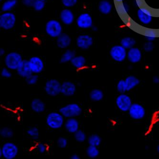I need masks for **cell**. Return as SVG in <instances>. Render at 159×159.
Instances as JSON below:
<instances>
[{
  "label": "cell",
  "instance_id": "6da1fadb",
  "mask_svg": "<svg viewBox=\"0 0 159 159\" xmlns=\"http://www.w3.org/2000/svg\"><path fill=\"white\" fill-rule=\"evenodd\" d=\"M65 118L59 111L51 112L46 117V124L51 129H60L64 125Z\"/></svg>",
  "mask_w": 159,
  "mask_h": 159
},
{
  "label": "cell",
  "instance_id": "7a4b0ae2",
  "mask_svg": "<svg viewBox=\"0 0 159 159\" xmlns=\"http://www.w3.org/2000/svg\"><path fill=\"white\" fill-rule=\"evenodd\" d=\"M82 111V109L80 105L76 103L67 104L60 107L59 110V112L66 119L77 118L80 116Z\"/></svg>",
  "mask_w": 159,
  "mask_h": 159
},
{
  "label": "cell",
  "instance_id": "3957f363",
  "mask_svg": "<svg viewBox=\"0 0 159 159\" xmlns=\"http://www.w3.org/2000/svg\"><path fill=\"white\" fill-rule=\"evenodd\" d=\"M63 30L62 23L57 19H50L47 22L45 25L46 33L54 39H57L63 33Z\"/></svg>",
  "mask_w": 159,
  "mask_h": 159
},
{
  "label": "cell",
  "instance_id": "277c9868",
  "mask_svg": "<svg viewBox=\"0 0 159 159\" xmlns=\"http://www.w3.org/2000/svg\"><path fill=\"white\" fill-rule=\"evenodd\" d=\"M23 60L22 55L20 53L17 52H10L4 57V65L5 67L11 70L16 71Z\"/></svg>",
  "mask_w": 159,
  "mask_h": 159
},
{
  "label": "cell",
  "instance_id": "5b68a950",
  "mask_svg": "<svg viewBox=\"0 0 159 159\" xmlns=\"http://www.w3.org/2000/svg\"><path fill=\"white\" fill-rule=\"evenodd\" d=\"M16 22V15L11 12H3L0 16V27L4 30H10L15 27Z\"/></svg>",
  "mask_w": 159,
  "mask_h": 159
},
{
  "label": "cell",
  "instance_id": "8992f818",
  "mask_svg": "<svg viewBox=\"0 0 159 159\" xmlns=\"http://www.w3.org/2000/svg\"><path fill=\"white\" fill-rule=\"evenodd\" d=\"M61 83L58 80L52 79L47 81L44 86V90L50 97H55L61 94Z\"/></svg>",
  "mask_w": 159,
  "mask_h": 159
},
{
  "label": "cell",
  "instance_id": "52a82bcc",
  "mask_svg": "<svg viewBox=\"0 0 159 159\" xmlns=\"http://www.w3.org/2000/svg\"><path fill=\"white\" fill-rule=\"evenodd\" d=\"M2 158L5 159H14L17 156L19 148L15 143L7 142L4 143L1 147Z\"/></svg>",
  "mask_w": 159,
  "mask_h": 159
},
{
  "label": "cell",
  "instance_id": "ba28073f",
  "mask_svg": "<svg viewBox=\"0 0 159 159\" xmlns=\"http://www.w3.org/2000/svg\"><path fill=\"white\" fill-rule=\"evenodd\" d=\"M115 103L120 111L126 112H128L133 102L129 95L126 93H121L116 98Z\"/></svg>",
  "mask_w": 159,
  "mask_h": 159
},
{
  "label": "cell",
  "instance_id": "9c48e42d",
  "mask_svg": "<svg viewBox=\"0 0 159 159\" xmlns=\"http://www.w3.org/2000/svg\"><path fill=\"white\" fill-rule=\"evenodd\" d=\"M110 55L115 62H122L127 58V49L121 45H115L110 49Z\"/></svg>",
  "mask_w": 159,
  "mask_h": 159
},
{
  "label": "cell",
  "instance_id": "30bf717a",
  "mask_svg": "<svg viewBox=\"0 0 159 159\" xmlns=\"http://www.w3.org/2000/svg\"><path fill=\"white\" fill-rule=\"evenodd\" d=\"M128 113L131 119L139 120L144 118L146 115V110L141 104L133 103L129 110Z\"/></svg>",
  "mask_w": 159,
  "mask_h": 159
},
{
  "label": "cell",
  "instance_id": "8fae6325",
  "mask_svg": "<svg viewBox=\"0 0 159 159\" xmlns=\"http://www.w3.org/2000/svg\"><path fill=\"white\" fill-rule=\"evenodd\" d=\"M75 23L77 26L80 29H89L93 25V18L89 13L83 12L78 16Z\"/></svg>",
  "mask_w": 159,
  "mask_h": 159
},
{
  "label": "cell",
  "instance_id": "7c38bea8",
  "mask_svg": "<svg viewBox=\"0 0 159 159\" xmlns=\"http://www.w3.org/2000/svg\"><path fill=\"white\" fill-rule=\"evenodd\" d=\"M28 60L33 73L39 75L43 71L44 69V63L40 57L33 56Z\"/></svg>",
  "mask_w": 159,
  "mask_h": 159
},
{
  "label": "cell",
  "instance_id": "4fadbf2b",
  "mask_svg": "<svg viewBox=\"0 0 159 159\" xmlns=\"http://www.w3.org/2000/svg\"><path fill=\"white\" fill-rule=\"evenodd\" d=\"M93 37L89 34H80L76 39L77 47L83 50L89 49L93 45Z\"/></svg>",
  "mask_w": 159,
  "mask_h": 159
},
{
  "label": "cell",
  "instance_id": "5bb4252c",
  "mask_svg": "<svg viewBox=\"0 0 159 159\" xmlns=\"http://www.w3.org/2000/svg\"><path fill=\"white\" fill-rule=\"evenodd\" d=\"M77 91V87L74 83L70 81H65L61 83V94L64 96H73Z\"/></svg>",
  "mask_w": 159,
  "mask_h": 159
},
{
  "label": "cell",
  "instance_id": "9a60e30c",
  "mask_svg": "<svg viewBox=\"0 0 159 159\" xmlns=\"http://www.w3.org/2000/svg\"><path fill=\"white\" fill-rule=\"evenodd\" d=\"M60 21L62 24L66 25H70L74 22L75 16L74 12L70 8L63 9L59 14Z\"/></svg>",
  "mask_w": 159,
  "mask_h": 159
},
{
  "label": "cell",
  "instance_id": "2e32d148",
  "mask_svg": "<svg viewBox=\"0 0 159 159\" xmlns=\"http://www.w3.org/2000/svg\"><path fill=\"white\" fill-rule=\"evenodd\" d=\"M137 17L139 21L143 25H149L152 20V15L148 9L140 8L137 11Z\"/></svg>",
  "mask_w": 159,
  "mask_h": 159
},
{
  "label": "cell",
  "instance_id": "e0dca14e",
  "mask_svg": "<svg viewBox=\"0 0 159 159\" xmlns=\"http://www.w3.org/2000/svg\"><path fill=\"white\" fill-rule=\"evenodd\" d=\"M127 58L132 64L139 63L142 60V51L138 48L133 47L127 51Z\"/></svg>",
  "mask_w": 159,
  "mask_h": 159
},
{
  "label": "cell",
  "instance_id": "ac0fdd59",
  "mask_svg": "<svg viewBox=\"0 0 159 159\" xmlns=\"http://www.w3.org/2000/svg\"><path fill=\"white\" fill-rule=\"evenodd\" d=\"M72 39L70 36L66 33L61 34L56 39L57 47L61 49H66L69 48L71 44Z\"/></svg>",
  "mask_w": 159,
  "mask_h": 159
},
{
  "label": "cell",
  "instance_id": "d6986e66",
  "mask_svg": "<svg viewBox=\"0 0 159 159\" xmlns=\"http://www.w3.org/2000/svg\"><path fill=\"white\" fill-rule=\"evenodd\" d=\"M64 126L67 132L74 134L80 129V122L76 118H68L66 120Z\"/></svg>",
  "mask_w": 159,
  "mask_h": 159
},
{
  "label": "cell",
  "instance_id": "ffe728a7",
  "mask_svg": "<svg viewBox=\"0 0 159 159\" xmlns=\"http://www.w3.org/2000/svg\"><path fill=\"white\" fill-rule=\"evenodd\" d=\"M17 74L21 78H25L33 73L30 66L28 60L23 59L16 70Z\"/></svg>",
  "mask_w": 159,
  "mask_h": 159
},
{
  "label": "cell",
  "instance_id": "44dd1931",
  "mask_svg": "<svg viewBox=\"0 0 159 159\" xmlns=\"http://www.w3.org/2000/svg\"><path fill=\"white\" fill-rule=\"evenodd\" d=\"M31 110L36 113L43 112L46 109L45 103L40 98H34L31 101L30 104Z\"/></svg>",
  "mask_w": 159,
  "mask_h": 159
},
{
  "label": "cell",
  "instance_id": "7402d4cb",
  "mask_svg": "<svg viewBox=\"0 0 159 159\" xmlns=\"http://www.w3.org/2000/svg\"><path fill=\"white\" fill-rule=\"evenodd\" d=\"M127 92L136 88L140 84V80L135 75H129L125 79Z\"/></svg>",
  "mask_w": 159,
  "mask_h": 159
},
{
  "label": "cell",
  "instance_id": "603a6c76",
  "mask_svg": "<svg viewBox=\"0 0 159 159\" xmlns=\"http://www.w3.org/2000/svg\"><path fill=\"white\" fill-rule=\"evenodd\" d=\"M71 64L76 69L84 68L86 65L87 60L84 56L82 55L75 56L70 62Z\"/></svg>",
  "mask_w": 159,
  "mask_h": 159
},
{
  "label": "cell",
  "instance_id": "cb8c5ba5",
  "mask_svg": "<svg viewBox=\"0 0 159 159\" xmlns=\"http://www.w3.org/2000/svg\"><path fill=\"white\" fill-rule=\"evenodd\" d=\"M98 9L103 15H109L112 9V5L107 0H102L98 3Z\"/></svg>",
  "mask_w": 159,
  "mask_h": 159
},
{
  "label": "cell",
  "instance_id": "d4e9b609",
  "mask_svg": "<svg viewBox=\"0 0 159 159\" xmlns=\"http://www.w3.org/2000/svg\"><path fill=\"white\" fill-rule=\"evenodd\" d=\"M75 56L76 55L75 51L71 49H66L62 54L59 60V62L61 64H66L70 62Z\"/></svg>",
  "mask_w": 159,
  "mask_h": 159
},
{
  "label": "cell",
  "instance_id": "484cf974",
  "mask_svg": "<svg viewBox=\"0 0 159 159\" xmlns=\"http://www.w3.org/2000/svg\"><path fill=\"white\" fill-rule=\"evenodd\" d=\"M104 94L103 91L99 89H94L89 93V98L94 102H99L103 99Z\"/></svg>",
  "mask_w": 159,
  "mask_h": 159
},
{
  "label": "cell",
  "instance_id": "4316f807",
  "mask_svg": "<svg viewBox=\"0 0 159 159\" xmlns=\"http://www.w3.org/2000/svg\"><path fill=\"white\" fill-rule=\"evenodd\" d=\"M17 3L18 0H5L2 4L1 11L2 12L11 11Z\"/></svg>",
  "mask_w": 159,
  "mask_h": 159
},
{
  "label": "cell",
  "instance_id": "83f0119b",
  "mask_svg": "<svg viewBox=\"0 0 159 159\" xmlns=\"http://www.w3.org/2000/svg\"><path fill=\"white\" fill-rule=\"evenodd\" d=\"M86 155L90 159H95L99 156V151L98 147L89 145L86 150Z\"/></svg>",
  "mask_w": 159,
  "mask_h": 159
},
{
  "label": "cell",
  "instance_id": "f1b7e54d",
  "mask_svg": "<svg viewBox=\"0 0 159 159\" xmlns=\"http://www.w3.org/2000/svg\"><path fill=\"white\" fill-rule=\"evenodd\" d=\"M89 145L99 147L102 143V139L100 136L97 134L90 135L87 139Z\"/></svg>",
  "mask_w": 159,
  "mask_h": 159
},
{
  "label": "cell",
  "instance_id": "f546056e",
  "mask_svg": "<svg viewBox=\"0 0 159 159\" xmlns=\"http://www.w3.org/2000/svg\"><path fill=\"white\" fill-rule=\"evenodd\" d=\"M136 44V41L131 37H125L120 41V45L124 47L126 49H129L134 47Z\"/></svg>",
  "mask_w": 159,
  "mask_h": 159
},
{
  "label": "cell",
  "instance_id": "4dcf8cb0",
  "mask_svg": "<svg viewBox=\"0 0 159 159\" xmlns=\"http://www.w3.org/2000/svg\"><path fill=\"white\" fill-rule=\"evenodd\" d=\"M14 132L10 128L3 127L0 129V136L4 139H11L14 136Z\"/></svg>",
  "mask_w": 159,
  "mask_h": 159
},
{
  "label": "cell",
  "instance_id": "1f68e13d",
  "mask_svg": "<svg viewBox=\"0 0 159 159\" xmlns=\"http://www.w3.org/2000/svg\"><path fill=\"white\" fill-rule=\"evenodd\" d=\"M74 138L75 141L79 143H84L88 139L86 133L80 129L74 134Z\"/></svg>",
  "mask_w": 159,
  "mask_h": 159
},
{
  "label": "cell",
  "instance_id": "d6a6232c",
  "mask_svg": "<svg viewBox=\"0 0 159 159\" xmlns=\"http://www.w3.org/2000/svg\"><path fill=\"white\" fill-rule=\"evenodd\" d=\"M27 134L32 139L36 141L39 139L40 133L39 129L36 127H32L28 129L26 131Z\"/></svg>",
  "mask_w": 159,
  "mask_h": 159
},
{
  "label": "cell",
  "instance_id": "836d02e7",
  "mask_svg": "<svg viewBox=\"0 0 159 159\" xmlns=\"http://www.w3.org/2000/svg\"><path fill=\"white\" fill-rule=\"evenodd\" d=\"M27 85L33 86L36 85L39 80V76L38 74L32 73L27 78L25 79Z\"/></svg>",
  "mask_w": 159,
  "mask_h": 159
},
{
  "label": "cell",
  "instance_id": "e575fe53",
  "mask_svg": "<svg viewBox=\"0 0 159 159\" xmlns=\"http://www.w3.org/2000/svg\"><path fill=\"white\" fill-rule=\"evenodd\" d=\"M46 6V2L42 0H35L33 8L36 11H40L44 9Z\"/></svg>",
  "mask_w": 159,
  "mask_h": 159
},
{
  "label": "cell",
  "instance_id": "d590c367",
  "mask_svg": "<svg viewBox=\"0 0 159 159\" xmlns=\"http://www.w3.org/2000/svg\"><path fill=\"white\" fill-rule=\"evenodd\" d=\"M145 38L147 41L152 42L155 40L157 37V34L155 31L152 30H147L145 32Z\"/></svg>",
  "mask_w": 159,
  "mask_h": 159
},
{
  "label": "cell",
  "instance_id": "8d00e7d4",
  "mask_svg": "<svg viewBox=\"0 0 159 159\" xmlns=\"http://www.w3.org/2000/svg\"><path fill=\"white\" fill-rule=\"evenodd\" d=\"M116 88H117V91L120 94H121V93H125L126 92H127L125 80H120L117 83Z\"/></svg>",
  "mask_w": 159,
  "mask_h": 159
},
{
  "label": "cell",
  "instance_id": "74e56055",
  "mask_svg": "<svg viewBox=\"0 0 159 159\" xmlns=\"http://www.w3.org/2000/svg\"><path fill=\"white\" fill-rule=\"evenodd\" d=\"M129 7L127 3L122 2L120 3L118 7V10L119 13L122 15L127 14L129 11Z\"/></svg>",
  "mask_w": 159,
  "mask_h": 159
},
{
  "label": "cell",
  "instance_id": "f35d334b",
  "mask_svg": "<svg viewBox=\"0 0 159 159\" xmlns=\"http://www.w3.org/2000/svg\"><path fill=\"white\" fill-rule=\"evenodd\" d=\"M57 144L59 148L64 149L67 147L68 145V140L64 137H60L57 140Z\"/></svg>",
  "mask_w": 159,
  "mask_h": 159
},
{
  "label": "cell",
  "instance_id": "ab89813d",
  "mask_svg": "<svg viewBox=\"0 0 159 159\" xmlns=\"http://www.w3.org/2000/svg\"><path fill=\"white\" fill-rule=\"evenodd\" d=\"M35 148L36 151L41 154L46 153L48 150V145L42 143H38L35 146Z\"/></svg>",
  "mask_w": 159,
  "mask_h": 159
},
{
  "label": "cell",
  "instance_id": "60d3db41",
  "mask_svg": "<svg viewBox=\"0 0 159 159\" xmlns=\"http://www.w3.org/2000/svg\"><path fill=\"white\" fill-rule=\"evenodd\" d=\"M61 2L66 8H70L77 4L78 0H61Z\"/></svg>",
  "mask_w": 159,
  "mask_h": 159
},
{
  "label": "cell",
  "instance_id": "b9f144b4",
  "mask_svg": "<svg viewBox=\"0 0 159 159\" xmlns=\"http://www.w3.org/2000/svg\"><path fill=\"white\" fill-rule=\"evenodd\" d=\"M11 71L7 67H3L1 71V75L2 77L5 79H10L12 77V73Z\"/></svg>",
  "mask_w": 159,
  "mask_h": 159
},
{
  "label": "cell",
  "instance_id": "7bdbcfd3",
  "mask_svg": "<svg viewBox=\"0 0 159 159\" xmlns=\"http://www.w3.org/2000/svg\"><path fill=\"white\" fill-rule=\"evenodd\" d=\"M143 49L146 52H151L154 49V44L152 42L147 41L144 44Z\"/></svg>",
  "mask_w": 159,
  "mask_h": 159
},
{
  "label": "cell",
  "instance_id": "ee69618b",
  "mask_svg": "<svg viewBox=\"0 0 159 159\" xmlns=\"http://www.w3.org/2000/svg\"><path fill=\"white\" fill-rule=\"evenodd\" d=\"M35 0H22V2L24 6L27 7H33Z\"/></svg>",
  "mask_w": 159,
  "mask_h": 159
},
{
  "label": "cell",
  "instance_id": "f6af8a7d",
  "mask_svg": "<svg viewBox=\"0 0 159 159\" xmlns=\"http://www.w3.org/2000/svg\"><path fill=\"white\" fill-rule=\"evenodd\" d=\"M152 81L154 84H159V77L158 76H154L152 79Z\"/></svg>",
  "mask_w": 159,
  "mask_h": 159
},
{
  "label": "cell",
  "instance_id": "bcb514c9",
  "mask_svg": "<svg viewBox=\"0 0 159 159\" xmlns=\"http://www.w3.org/2000/svg\"><path fill=\"white\" fill-rule=\"evenodd\" d=\"M71 159H80L81 158L80 157V155H78V154H75V153H74V154H72L71 156L70 157Z\"/></svg>",
  "mask_w": 159,
  "mask_h": 159
},
{
  "label": "cell",
  "instance_id": "7dc6e473",
  "mask_svg": "<svg viewBox=\"0 0 159 159\" xmlns=\"http://www.w3.org/2000/svg\"><path fill=\"white\" fill-rule=\"evenodd\" d=\"M5 53H6V52H5V49L2 48H1L0 49V56L3 57L4 55H6Z\"/></svg>",
  "mask_w": 159,
  "mask_h": 159
},
{
  "label": "cell",
  "instance_id": "c3c4849f",
  "mask_svg": "<svg viewBox=\"0 0 159 159\" xmlns=\"http://www.w3.org/2000/svg\"><path fill=\"white\" fill-rule=\"evenodd\" d=\"M135 5H136V6H137V7H140L141 4H142V2H141V1L140 0H135Z\"/></svg>",
  "mask_w": 159,
  "mask_h": 159
},
{
  "label": "cell",
  "instance_id": "681fc988",
  "mask_svg": "<svg viewBox=\"0 0 159 159\" xmlns=\"http://www.w3.org/2000/svg\"><path fill=\"white\" fill-rule=\"evenodd\" d=\"M91 28H92V30H93L94 31H97L98 30V28H97V27H96V26H92V27H91Z\"/></svg>",
  "mask_w": 159,
  "mask_h": 159
},
{
  "label": "cell",
  "instance_id": "f907efd6",
  "mask_svg": "<svg viewBox=\"0 0 159 159\" xmlns=\"http://www.w3.org/2000/svg\"><path fill=\"white\" fill-rule=\"evenodd\" d=\"M116 2H118V3H121L124 2V0H115Z\"/></svg>",
  "mask_w": 159,
  "mask_h": 159
},
{
  "label": "cell",
  "instance_id": "816d5d0a",
  "mask_svg": "<svg viewBox=\"0 0 159 159\" xmlns=\"http://www.w3.org/2000/svg\"><path fill=\"white\" fill-rule=\"evenodd\" d=\"M0 157L2 158V152L1 148L0 149Z\"/></svg>",
  "mask_w": 159,
  "mask_h": 159
},
{
  "label": "cell",
  "instance_id": "f5cc1de1",
  "mask_svg": "<svg viewBox=\"0 0 159 159\" xmlns=\"http://www.w3.org/2000/svg\"><path fill=\"white\" fill-rule=\"evenodd\" d=\"M157 152H158V153L159 154V144L158 145V146H157Z\"/></svg>",
  "mask_w": 159,
  "mask_h": 159
},
{
  "label": "cell",
  "instance_id": "db71d44e",
  "mask_svg": "<svg viewBox=\"0 0 159 159\" xmlns=\"http://www.w3.org/2000/svg\"><path fill=\"white\" fill-rule=\"evenodd\" d=\"M42 1H43L44 2H47L48 1V0H42Z\"/></svg>",
  "mask_w": 159,
  "mask_h": 159
},
{
  "label": "cell",
  "instance_id": "11a10c76",
  "mask_svg": "<svg viewBox=\"0 0 159 159\" xmlns=\"http://www.w3.org/2000/svg\"><path fill=\"white\" fill-rule=\"evenodd\" d=\"M4 1V0H0V1L1 2H2V1Z\"/></svg>",
  "mask_w": 159,
  "mask_h": 159
}]
</instances>
